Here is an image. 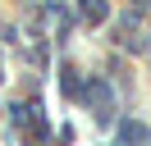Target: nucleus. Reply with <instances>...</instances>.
Returning a JSON list of instances; mask_svg holds the SVG:
<instances>
[{
  "instance_id": "obj_1",
  "label": "nucleus",
  "mask_w": 151,
  "mask_h": 146,
  "mask_svg": "<svg viewBox=\"0 0 151 146\" xmlns=\"http://www.w3.org/2000/svg\"><path fill=\"white\" fill-rule=\"evenodd\" d=\"M142 142H147V128L133 123V119H124V123H119V137H114V146H142Z\"/></svg>"
},
{
  "instance_id": "obj_2",
  "label": "nucleus",
  "mask_w": 151,
  "mask_h": 146,
  "mask_svg": "<svg viewBox=\"0 0 151 146\" xmlns=\"http://www.w3.org/2000/svg\"><path fill=\"white\" fill-rule=\"evenodd\" d=\"M87 96H92V105H96V119H110V87L92 82V87H87Z\"/></svg>"
},
{
  "instance_id": "obj_3",
  "label": "nucleus",
  "mask_w": 151,
  "mask_h": 146,
  "mask_svg": "<svg viewBox=\"0 0 151 146\" xmlns=\"http://www.w3.org/2000/svg\"><path fill=\"white\" fill-rule=\"evenodd\" d=\"M60 87H64L69 96H83V91H87L83 82H78V73H73V69H64V73H60Z\"/></svg>"
},
{
  "instance_id": "obj_4",
  "label": "nucleus",
  "mask_w": 151,
  "mask_h": 146,
  "mask_svg": "<svg viewBox=\"0 0 151 146\" xmlns=\"http://www.w3.org/2000/svg\"><path fill=\"white\" fill-rule=\"evenodd\" d=\"M83 18H87V23L105 18V0H83Z\"/></svg>"
}]
</instances>
